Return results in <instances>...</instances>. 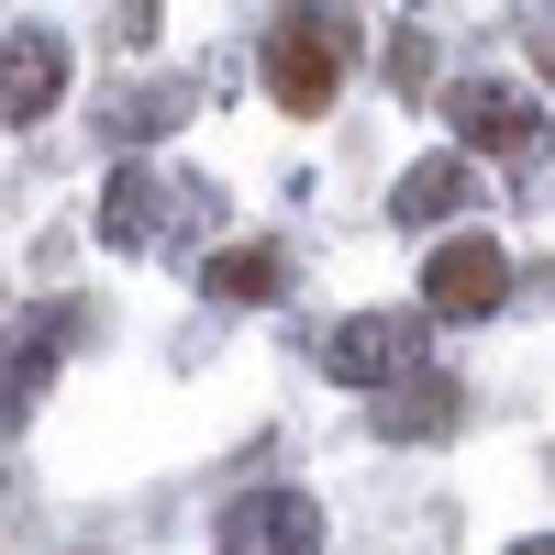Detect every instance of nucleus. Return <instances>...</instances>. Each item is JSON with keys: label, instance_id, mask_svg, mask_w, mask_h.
I'll return each mask as SVG.
<instances>
[{"label": "nucleus", "instance_id": "nucleus-7", "mask_svg": "<svg viewBox=\"0 0 555 555\" xmlns=\"http://www.w3.org/2000/svg\"><path fill=\"white\" fill-rule=\"evenodd\" d=\"M467 201H478V167H467V145H455V156H423V167H400V190H389V211L411 222V234L455 222Z\"/></svg>", "mask_w": 555, "mask_h": 555}, {"label": "nucleus", "instance_id": "nucleus-8", "mask_svg": "<svg viewBox=\"0 0 555 555\" xmlns=\"http://www.w3.org/2000/svg\"><path fill=\"white\" fill-rule=\"evenodd\" d=\"M378 434H389V444H434V434H455V378L400 366V378L378 389Z\"/></svg>", "mask_w": 555, "mask_h": 555}, {"label": "nucleus", "instance_id": "nucleus-3", "mask_svg": "<svg viewBox=\"0 0 555 555\" xmlns=\"http://www.w3.org/2000/svg\"><path fill=\"white\" fill-rule=\"evenodd\" d=\"M211 544L222 555H322V512L300 489H245V500H222Z\"/></svg>", "mask_w": 555, "mask_h": 555}, {"label": "nucleus", "instance_id": "nucleus-1", "mask_svg": "<svg viewBox=\"0 0 555 555\" xmlns=\"http://www.w3.org/2000/svg\"><path fill=\"white\" fill-rule=\"evenodd\" d=\"M345 89V23L334 12H278L267 34V101L278 112H322Z\"/></svg>", "mask_w": 555, "mask_h": 555}, {"label": "nucleus", "instance_id": "nucleus-2", "mask_svg": "<svg viewBox=\"0 0 555 555\" xmlns=\"http://www.w3.org/2000/svg\"><path fill=\"white\" fill-rule=\"evenodd\" d=\"M500 300H512V256H500L489 234L434 245V267H423V311H434V322H489Z\"/></svg>", "mask_w": 555, "mask_h": 555}, {"label": "nucleus", "instance_id": "nucleus-6", "mask_svg": "<svg viewBox=\"0 0 555 555\" xmlns=\"http://www.w3.org/2000/svg\"><path fill=\"white\" fill-rule=\"evenodd\" d=\"M455 145H467V156H533V101H522V89H500V78H467V89H455Z\"/></svg>", "mask_w": 555, "mask_h": 555}, {"label": "nucleus", "instance_id": "nucleus-11", "mask_svg": "<svg viewBox=\"0 0 555 555\" xmlns=\"http://www.w3.org/2000/svg\"><path fill=\"white\" fill-rule=\"evenodd\" d=\"M512 555H555V533H533V544H512Z\"/></svg>", "mask_w": 555, "mask_h": 555}, {"label": "nucleus", "instance_id": "nucleus-10", "mask_svg": "<svg viewBox=\"0 0 555 555\" xmlns=\"http://www.w3.org/2000/svg\"><path fill=\"white\" fill-rule=\"evenodd\" d=\"M201 289L211 300H278V289H289V256H278V245H234V256L201 267Z\"/></svg>", "mask_w": 555, "mask_h": 555}, {"label": "nucleus", "instance_id": "nucleus-5", "mask_svg": "<svg viewBox=\"0 0 555 555\" xmlns=\"http://www.w3.org/2000/svg\"><path fill=\"white\" fill-rule=\"evenodd\" d=\"M56 101H67V34L23 23L12 44H0V112H12V122H44Z\"/></svg>", "mask_w": 555, "mask_h": 555}, {"label": "nucleus", "instance_id": "nucleus-9", "mask_svg": "<svg viewBox=\"0 0 555 555\" xmlns=\"http://www.w3.org/2000/svg\"><path fill=\"white\" fill-rule=\"evenodd\" d=\"M167 201H178V190H167L156 167H122V178H112V201H101V245H122V256H133V245H156V234H167Z\"/></svg>", "mask_w": 555, "mask_h": 555}, {"label": "nucleus", "instance_id": "nucleus-4", "mask_svg": "<svg viewBox=\"0 0 555 555\" xmlns=\"http://www.w3.org/2000/svg\"><path fill=\"white\" fill-rule=\"evenodd\" d=\"M423 322L434 311H356L345 334H334V378L345 389H389L400 366H423Z\"/></svg>", "mask_w": 555, "mask_h": 555}]
</instances>
